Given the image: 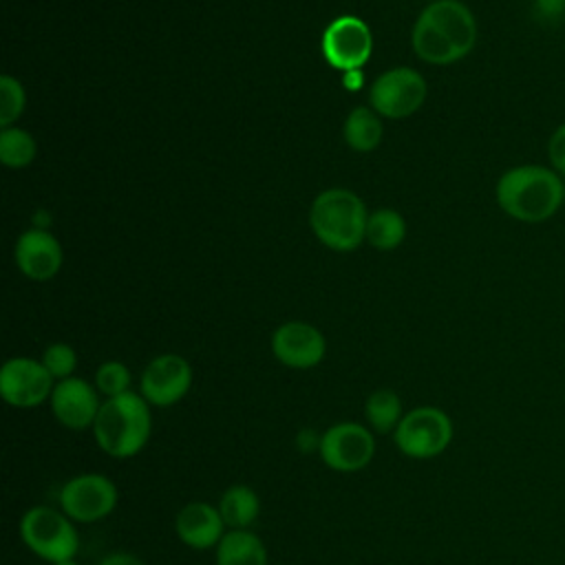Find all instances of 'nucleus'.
<instances>
[{
    "mask_svg": "<svg viewBox=\"0 0 565 565\" xmlns=\"http://www.w3.org/2000/svg\"><path fill=\"white\" fill-rule=\"evenodd\" d=\"M497 205L514 221L545 223L565 205L563 177L543 163L508 168L494 188Z\"/></svg>",
    "mask_w": 565,
    "mask_h": 565,
    "instance_id": "obj_1",
    "label": "nucleus"
},
{
    "mask_svg": "<svg viewBox=\"0 0 565 565\" xmlns=\"http://www.w3.org/2000/svg\"><path fill=\"white\" fill-rule=\"evenodd\" d=\"M477 20L459 0H435L413 26V49L428 64H452L477 44Z\"/></svg>",
    "mask_w": 565,
    "mask_h": 565,
    "instance_id": "obj_2",
    "label": "nucleus"
},
{
    "mask_svg": "<svg viewBox=\"0 0 565 565\" xmlns=\"http://www.w3.org/2000/svg\"><path fill=\"white\" fill-rule=\"evenodd\" d=\"M90 433L97 448L110 459H130L150 441L152 406L137 391L108 397L102 402Z\"/></svg>",
    "mask_w": 565,
    "mask_h": 565,
    "instance_id": "obj_3",
    "label": "nucleus"
},
{
    "mask_svg": "<svg viewBox=\"0 0 565 565\" xmlns=\"http://www.w3.org/2000/svg\"><path fill=\"white\" fill-rule=\"evenodd\" d=\"M366 207L358 194L347 188H331L316 196L309 223L320 243L331 249L349 252L366 238Z\"/></svg>",
    "mask_w": 565,
    "mask_h": 565,
    "instance_id": "obj_4",
    "label": "nucleus"
},
{
    "mask_svg": "<svg viewBox=\"0 0 565 565\" xmlns=\"http://www.w3.org/2000/svg\"><path fill=\"white\" fill-rule=\"evenodd\" d=\"M20 539L31 554L46 563L75 558L79 534L75 521L53 505H31L20 516Z\"/></svg>",
    "mask_w": 565,
    "mask_h": 565,
    "instance_id": "obj_5",
    "label": "nucleus"
},
{
    "mask_svg": "<svg viewBox=\"0 0 565 565\" xmlns=\"http://www.w3.org/2000/svg\"><path fill=\"white\" fill-rule=\"evenodd\" d=\"M455 437V424L439 406H415L406 411L393 433L397 450L408 459H435L448 450Z\"/></svg>",
    "mask_w": 565,
    "mask_h": 565,
    "instance_id": "obj_6",
    "label": "nucleus"
},
{
    "mask_svg": "<svg viewBox=\"0 0 565 565\" xmlns=\"http://www.w3.org/2000/svg\"><path fill=\"white\" fill-rule=\"evenodd\" d=\"M60 510L75 523H97L119 503V490L104 472H79L64 481L57 494Z\"/></svg>",
    "mask_w": 565,
    "mask_h": 565,
    "instance_id": "obj_7",
    "label": "nucleus"
},
{
    "mask_svg": "<svg viewBox=\"0 0 565 565\" xmlns=\"http://www.w3.org/2000/svg\"><path fill=\"white\" fill-rule=\"evenodd\" d=\"M375 433L360 422H335L322 430L320 459L335 472L364 470L375 457Z\"/></svg>",
    "mask_w": 565,
    "mask_h": 565,
    "instance_id": "obj_8",
    "label": "nucleus"
},
{
    "mask_svg": "<svg viewBox=\"0 0 565 565\" xmlns=\"http://www.w3.org/2000/svg\"><path fill=\"white\" fill-rule=\"evenodd\" d=\"M53 388L55 380L42 360L18 355L7 360L0 369V395L13 408L29 411L42 406L51 399Z\"/></svg>",
    "mask_w": 565,
    "mask_h": 565,
    "instance_id": "obj_9",
    "label": "nucleus"
},
{
    "mask_svg": "<svg viewBox=\"0 0 565 565\" xmlns=\"http://www.w3.org/2000/svg\"><path fill=\"white\" fill-rule=\"evenodd\" d=\"M192 382L194 373L183 355L161 353L141 371L139 393L152 408H170L190 393Z\"/></svg>",
    "mask_w": 565,
    "mask_h": 565,
    "instance_id": "obj_10",
    "label": "nucleus"
},
{
    "mask_svg": "<svg viewBox=\"0 0 565 565\" xmlns=\"http://www.w3.org/2000/svg\"><path fill=\"white\" fill-rule=\"evenodd\" d=\"M424 77L408 66H397L382 73L371 86V106L377 115L402 119L413 115L426 99Z\"/></svg>",
    "mask_w": 565,
    "mask_h": 565,
    "instance_id": "obj_11",
    "label": "nucleus"
},
{
    "mask_svg": "<svg viewBox=\"0 0 565 565\" xmlns=\"http://www.w3.org/2000/svg\"><path fill=\"white\" fill-rule=\"evenodd\" d=\"M373 51V35L366 22L355 15L335 18L322 35L324 60L340 71H358L366 64Z\"/></svg>",
    "mask_w": 565,
    "mask_h": 565,
    "instance_id": "obj_12",
    "label": "nucleus"
},
{
    "mask_svg": "<svg viewBox=\"0 0 565 565\" xmlns=\"http://www.w3.org/2000/svg\"><path fill=\"white\" fill-rule=\"evenodd\" d=\"M102 395L95 384H88L82 377H66L55 382L49 406L55 422L73 433L93 430L97 413L102 408Z\"/></svg>",
    "mask_w": 565,
    "mask_h": 565,
    "instance_id": "obj_13",
    "label": "nucleus"
},
{
    "mask_svg": "<svg viewBox=\"0 0 565 565\" xmlns=\"http://www.w3.org/2000/svg\"><path fill=\"white\" fill-rule=\"evenodd\" d=\"M274 358L289 369H313L327 353L324 335L309 322L291 320L280 324L271 335Z\"/></svg>",
    "mask_w": 565,
    "mask_h": 565,
    "instance_id": "obj_14",
    "label": "nucleus"
},
{
    "mask_svg": "<svg viewBox=\"0 0 565 565\" xmlns=\"http://www.w3.org/2000/svg\"><path fill=\"white\" fill-rule=\"evenodd\" d=\"M174 532L179 541L196 552L216 550L227 532L218 505L207 501H190L174 516Z\"/></svg>",
    "mask_w": 565,
    "mask_h": 565,
    "instance_id": "obj_15",
    "label": "nucleus"
},
{
    "mask_svg": "<svg viewBox=\"0 0 565 565\" xmlns=\"http://www.w3.org/2000/svg\"><path fill=\"white\" fill-rule=\"evenodd\" d=\"M15 263L26 278L49 280L62 267V247L53 234L29 230L18 238Z\"/></svg>",
    "mask_w": 565,
    "mask_h": 565,
    "instance_id": "obj_16",
    "label": "nucleus"
},
{
    "mask_svg": "<svg viewBox=\"0 0 565 565\" xmlns=\"http://www.w3.org/2000/svg\"><path fill=\"white\" fill-rule=\"evenodd\" d=\"M216 565H269L263 539L252 530H227L214 550Z\"/></svg>",
    "mask_w": 565,
    "mask_h": 565,
    "instance_id": "obj_17",
    "label": "nucleus"
},
{
    "mask_svg": "<svg viewBox=\"0 0 565 565\" xmlns=\"http://www.w3.org/2000/svg\"><path fill=\"white\" fill-rule=\"evenodd\" d=\"M216 505L227 530H252L263 508L258 492L247 483H234L225 488Z\"/></svg>",
    "mask_w": 565,
    "mask_h": 565,
    "instance_id": "obj_18",
    "label": "nucleus"
},
{
    "mask_svg": "<svg viewBox=\"0 0 565 565\" xmlns=\"http://www.w3.org/2000/svg\"><path fill=\"white\" fill-rule=\"evenodd\" d=\"M404 415L402 397L391 388H377L364 402V424L377 435H393Z\"/></svg>",
    "mask_w": 565,
    "mask_h": 565,
    "instance_id": "obj_19",
    "label": "nucleus"
},
{
    "mask_svg": "<svg viewBox=\"0 0 565 565\" xmlns=\"http://www.w3.org/2000/svg\"><path fill=\"white\" fill-rule=\"evenodd\" d=\"M344 139L349 143V148H353L358 152L375 150L377 143L382 141L380 117L366 106L353 108L344 121Z\"/></svg>",
    "mask_w": 565,
    "mask_h": 565,
    "instance_id": "obj_20",
    "label": "nucleus"
},
{
    "mask_svg": "<svg viewBox=\"0 0 565 565\" xmlns=\"http://www.w3.org/2000/svg\"><path fill=\"white\" fill-rule=\"evenodd\" d=\"M406 223L395 210H377L366 221V241L377 249H393L404 241Z\"/></svg>",
    "mask_w": 565,
    "mask_h": 565,
    "instance_id": "obj_21",
    "label": "nucleus"
},
{
    "mask_svg": "<svg viewBox=\"0 0 565 565\" xmlns=\"http://www.w3.org/2000/svg\"><path fill=\"white\" fill-rule=\"evenodd\" d=\"M35 159V139L22 128H2L0 161L9 168H24Z\"/></svg>",
    "mask_w": 565,
    "mask_h": 565,
    "instance_id": "obj_22",
    "label": "nucleus"
},
{
    "mask_svg": "<svg viewBox=\"0 0 565 565\" xmlns=\"http://www.w3.org/2000/svg\"><path fill=\"white\" fill-rule=\"evenodd\" d=\"M132 384V375H130V369L119 362V360H108V362H102L95 371V388L99 391V395L104 399L108 397H117V395H124L130 388Z\"/></svg>",
    "mask_w": 565,
    "mask_h": 565,
    "instance_id": "obj_23",
    "label": "nucleus"
},
{
    "mask_svg": "<svg viewBox=\"0 0 565 565\" xmlns=\"http://www.w3.org/2000/svg\"><path fill=\"white\" fill-rule=\"evenodd\" d=\"M42 364L46 366V371L53 375L55 382L73 377L75 369H77V353L71 344L66 342H53L44 349L42 353Z\"/></svg>",
    "mask_w": 565,
    "mask_h": 565,
    "instance_id": "obj_24",
    "label": "nucleus"
},
{
    "mask_svg": "<svg viewBox=\"0 0 565 565\" xmlns=\"http://www.w3.org/2000/svg\"><path fill=\"white\" fill-rule=\"evenodd\" d=\"M24 88L22 84L11 77V75H2L0 77V124L2 128H9L20 113L24 110Z\"/></svg>",
    "mask_w": 565,
    "mask_h": 565,
    "instance_id": "obj_25",
    "label": "nucleus"
},
{
    "mask_svg": "<svg viewBox=\"0 0 565 565\" xmlns=\"http://www.w3.org/2000/svg\"><path fill=\"white\" fill-rule=\"evenodd\" d=\"M547 166L565 177V121L558 124L547 137Z\"/></svg>",
    "mask_w": 565,
    "mask_h": 565,
    "instance_id": "obj_26",
    "label": "nucleus"
},
{
    "mask_svg": "<svg viewBox=\"0 0 565 565\" xmlns=\"http://www.w3.org/2000/svg\"><path fill=\"white\" fill-rule=\"evenodd\" d=\"M320 441H322V433H318L316 428H300L294 437V446L298 452L302 455H313V452H320Z\"/></svg>",
    "mask_w": 565,
    "mask_h": 565,
    "instance_id": "obj_27",
    "label": "nucleus"
},
{
    "mask_svg": "<svg viewBox=\"0 0 565 565\" xmlns=\"http://www.w3.org/2000/svg\"><path fill=\"white\" fill-rule=\"evenodd\" d=\"M532 4L543 22H561L565 15V0H532Z\"/></svg>",
    "mask_w": 565,
    "mask_h": 565,
    "instance_id": "obj_28",
    "label": "nucleus"
},
{
    "mask_svg": "<svg viewBox=\"0 0 565 565\" xmlns=\"http://www.w3.org/2000/svg\"><path fill=\"white\" fill-rule=\"evenodd\" d=\"M97 565H146V563L130 552H110Z\"/></svg>",
    "mask_w": 565,
    "mask_h": 565,
    "instance_id": "obj_29",
    "label": "nucleus"
},
{
    "mask_svg": "<svg viewBox=\"0 0 565 565\" xmlns=\"http://www.w3.org/2000/svg\"><path fill=\"white\" fill-rule=\"evenodd\" d=\"M344 84H347V88H358V86L362 84L360 68H358V71H347V75H344Z\"/></svg>",
    "mask_w": 565,
    "mask_h": 565,
    "instance_id": "obj_30",
    "label": "nucleus"
},
{
    "mask_svg": "<svg viewBox=\"0 0 565 565\" xmlns=\"http://www.w3.org/2000/svg\"><path fill=\"white\" fill-rule=\"evenodd\" d=\"M53 565H82L77 558H64V561H57Z\"/></svg>",
    "mask_w": 565,
    "mask_h": 565,
    "instance_id": "obj_31",
    "label": "nucleus"
},
{
    "mask_svg": "<svg viewBox=\"0 0 565 565\" xmlns=\"http://www.w3.org/2000/svg\"><path fill=\"white\" fill-rule=\"evenodd\" d=\"M563 190H565V177H563Z\"/></svg>",
    "mask_w": 565,
    "mask_h": 565,
    "instance_id": "obj_32",
    "label": "nucleus"
}]
</instances>
